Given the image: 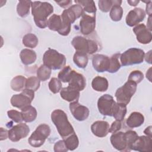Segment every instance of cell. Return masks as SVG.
<instances>
[{
    "instance_id": "obj_18",
    "label": "cell",
    "mask_w": 152,
    "mask_h": 152,
    "mask_svg": "<svg viewBox=\"0 0 152 152\" xmlns=\"http://www.w3.org/2000/svg\"><path fill=\"white\" fill-rule=\"evenodd\" d=\"M145 17V12L141 8H135L126 16L125 21L129 27H134L142 21Z\"/></svg>"
},
{
    "instance_id": "obj_12",
    "label": "cell",
    "mask_w": 152,
    "mask_h": 152,
    "mask_svg": "<svg viewBox=\"0 0 152 152\" xmlns=\"http://www.w3.org/2000/svg\"><path fill=\"white\" fill-rule=\"evenodd\" d=\"M110 140L111 144L116 150L120 151H131L125 132L118 131L115 133H113L110 136Z\"/></svg>"
},
{
    "instance_id": "obj_4",
    "label": "cell",
    "mask_w": 152,
    "mask_h": 152,
    "mask_svg": "<svg viewBox=\"0 0 152 152\" xmlns=\"http://www.w3.org/2000/svg\"><path fill=\"white\" fill-rule=\"evenodd\" d=\"M71 45L77 52L86 54L92 55L99 49V46L95 41L81 36L74 37L71 41Z\"/></svg>"
},
{
    "instance_id": "obj_27",
    "label": "cell",
    "mask_w": 152,
    "mask_h": 152,
    "mask_svg": "<svg viewBox=\"0 0 152 152\" xmlns=\"http://www.w3.org/2000/svg\"><path fill=\"white\" fill-rule=\"evenodd\" d=\"M122 1H116L110 10L109 15L112 20L119 21L122 19L123 15V9L121 6Z\"/></svg>"
},
{
    "instance_id": "obj_50",
    "label": "cell",
    "mask_w": 152,
    "mask_h": 152,
    "mask_svg": "<svg viewBox=\"0 0 152 152\" xmlns=\"http://www.w3.org/2000/svg\"><path fill=\"white\" fill-rule=\"evenodd\" d=\"M128 3L129 4V5L131 6H133V7H135L138 5V4L140 2V1H137V0H128Z\"/></svg>"
},
{
    "instance_id": "obj_10",
    "label": "cell",
    "mask_w": 152,
    "mask_h": 152,
    "mask_svg": "<svg viewBox=\"0 0 152 152\" xmlns=\"http://www.w3.org/2000/svg\"><path fill=\"white\" fill-rule=\"evenodd\" d=\"M116 103L113 97L109 94L100 96L97 101V107L99 112L103 116H112Z\"/></svg>"
},
{
    "instance_id": "obj_46",
    "label": "cell",
    "mask_w": 152,
    "mask_h": 152,
    "mask_svg": "<svg viewBox=\"0 0 152 152\" xmlns=\"http://www.w3.org/2000/svg\"><path fill=\"white\" fill-rule=\"evenodd\" d=\"M8 138V131L7 129L1 128V138L0 140L2 141Z\"/></svg>"
},
{
    "instance_id": "obj_23",
    "label": "cell",
    "mask_w": 152,
    "mask_h": 152,
    "mask_svg": "<svg viewBox=\"0 0 152 152\" xmlns=\"http://www.w3.org/2000/svg\"><path fill=\"white\" fill-rule=\"evenodd\" d=\"M20 59L24 65H28L33 64L37 58L36 52L29 49H23L20 53Z\"/></svg>"
},
{
    "instance_id": "obj_25",
    "label": "cell",
    "mask_w": 152,
    "mask_h": 152,
    "mask_svg": "<svg viewBox=\"0 0 152 152\" xmlns=\"http://www.w3.org/2000/svg\"><path fill=\"white\" fill-rule=\"evenodd\" d=\"M21 112L22 113L23 121L26 122H33L37 118V110L36 108L31 104L22 109Z\"/></svg>"
},
{
    "instance_id": "obj_33",
    "label": "cell",
    "mask_w": 152,
    "mask_h": 152,
    "mask_svg": "<svg viewBox=\"0 0 152 152\" xmlns=\"http://www.w3.org/2000/svg\"><path fill=\"white\" fill-rule=\"evenodd\" d=\"M63 140L68 150L73 151L78 147L79 140L77 135L75 134V132L63 138Z\"/></svg>"
},
{
    "instance_id": "obj_21",
    "label": "cell",
    "mask_w": 152,
    "mask_h": 152,
    "mask_svg": "<svg viewBox=\"0 0 152 152\" xmlns=\"http://www.w3.org/2000/svg\"><path fill=\"white\" fill-rule=\"evenodd\" d=\"M60 95L64 100L71 103L78 101L80 94V91L68 86L66 87L62 88L60 91Z\"/></svg>"
},
{
    "instance_id": "obj_43",
    "label": "cell",
    "mask_w": 152,
    "mask_h": 152,
    "mask_svg": "<svg viewBox=\"0 0 152 152\" xmlns=\"http://www.w3.org/2000/svg\"><path fill=\"white\" fill-rule=\"evenodd\" d=\"M53 149L55 152H66L68 150L65 145L64 140L57 141L54 145Z\"/></svg>"
},
{
    "instance_id": "obj_19",
    "label": "cell",
    "mask_w": 152,
    "mask_h": 152,
    "mask_svg": "<svg viewBox=\"0 0 152 152\" xmlns=\"http://www.w3.org/2000/svg\"><path fill=\"white\" fill-rule=\"evenodd\" d=\"M109 124L105 121H97L91 125L92 133L96 137L103 138L109 132Z\"/></svg>"
},
{
    "instance_id": "obj_47",
    "label": "cell",
    "mask_w": 152,
    "mask_h": 152,
    "mask_svg": "<svg viewBox=\"0 0 152 152\" xmlns=\"http://www.w3.org/2000/svg\"><path fill=\"white\" fill-rule=\"evenodd\" d=\"M151 50H150L146 54L144 55V58L145 61L150 64H151Z\"/></svg>"
},
{
    "instance_id": "obj_52",
    "label": "cell",
    "mask_w": 152,
    "mask_h": 152,
    "mask_svg": "<svg viewBox=\"0 0 152 152\" xmlns=\"http://www.w3.org/2000/svg\"><path fill=\"white\" fill-rule=\"evenodd\" d=\"M151 68H150L147 71V72H146V77L147 78H148V80L151 82Z\"/></svg>"
},
{
    "instance_id": "obj_26",
    "label": "cell",
    "mask_w": 152,
    "mask_h": 152,
    "mask_svg": "<svg viewBox=\"0 0 152 152\" xmlns=\"http://www.w3.org/2000/svg\"><path fill=\"white\" fill-rule=\"evenodd\" d=\"M76 4L80 5L84 11V13L91 15H95L96 12V7L95 2L92 0H81V1H75Z\"/></svg>"
},
{
    "instance_id": "obj_34",
    "label": "cell",
    "mask_w": 152,
    "mask_h": 152,
    "mask_svg": "<svg viewBox=\"0 0 152 152\" xmlns=\"http://www.w3.org/2000/svg\"><path fill=\"white\" fill-rule=\"evenodd\" d=\"M22 42L26 47L34 48L38 45L39 40L35 34L33 33H27L23 36Z\"/></svg>"
},
{
    "instance_id": "obj_6",
    "label": "cell",
    "mask_w": 152,
    "mask_h": 152,
    "mask_svg": "<svg viewBox=\"0 0 152 152\" xmlns=\"http://www.w3.org/2000/svg\"><path fill=\"white\" fill-rule=\"evenodd\" d=\"M137 85L135 83L128 80L122 86L118 88L115 94L117 102L127 105L136 92Z\"/></svg>"
},
{
    "instance_id": "obj_2",
    "label": "cell",
    "mask_w": 152,
    "mask_h": 152,
    "mask_svg": "<svg viewBox=\"0 0 152 152\" xmlns=\"http://www.w3.org/2000/svg\"><path fill=\"white\" fill-rule=\"evenodd\" d=\"M51 120L55 125L60 136L64 138L75 132L73 126L68 119L65 112L61 109H55L51 113Z\"/></svg>"
},
{
    "instance_id": "obj_38",
    "label": "cell",
    "mask_w": 152,
    "mask_h": 152,
    "mask_svg": "<svg viewBox=\"0 0 152 152\" xmlns=\"http://www.w3.org/2000/svg\"><path fill=\"white\" fill-rule=\"evenodd\" d=\"M40 85V80L37 77L32 76L27 79L25 88L30 89L36 91L39 88Z\"/></svg>"
},
{
    "instance_id": "obj_22",
    "label": "cell",
    "mask_w": 152,
    "mask_h": 152,
    "mask_svg": "<svg viewBox=\"0 0 152 152\" xmlns=\"http://www.w3.org/2000/svg\"><path fill=\"white\" fill-rule=\"evenodd\" d=\"M144 122V115L138 112H132L126 119V125L131 128H134L140 126Z\"/></svg>"
},
{
    "instance_id": "obj_37",
    "label": "cell",
    "mask_w": 152,
    "mask_h": 152,
    "mask_svg": "<svg viewBox=\"0 0 152 152\" xmlns=\"http://www.w3.org/2000/svg\"><path fill=\"white\" fill-rule=\"evenodd\" d=\"M72 71V69L69 65L65 66L58 73V78L63 83H68L71 76Z\"/></svg>"
},
{
    "instance_id": "obj_44",
    "label": "cell",
    "mask_w": 152,
    "mask_h": 152,
    "mask_svg": "<svg viewBox=\"0 0 152 152\" xmlns=\"http://www.w3.org/2000/svg\"><path fill=\"white\" fill-rule=\"evenodd\" d=\"M122 128V123L121 121L116 120L114 122H112V125L109 127V132L110 133H115L118 131H119V130Z\"/></svg>"
},
{
    "instance_id": "obj_29",
    "label": "cell",
    "mask_w": 152,
    "mask_h": 152,
    "mask_svg": "<svg viewBox=\"0 0 152 152\" xmlns=\"http://www.w3.org/2000/svg\"><path fill=\"white\" fill-rule=\"evenodd\" d=\"M73 61L78 68H85L87 66L88 61L87 54L76 51L73 56Z\"/></svg>"
},
{
    "instance_id": "obj_16",
    "label": "cell",
    "mask_w": 152,
    "mask_h": 152,
    "mask_svg": "<svg viewBox=\"0 0 152 152\" xmlns=\"http://www.w3.org/2000/svg\"><path fill=\"white\" fill-rule=\"evenodd\" d=\"M137 41L142 44H148L151 42L152 35L150 31L144 24H140L132 29Z\"/></svg>"
},
{
    "instance_id": "obj_28",
    "label": "cell",
    "mask_w": 152,
    "mask_h": 152,
    "mask_svg": "<svg viewBox=\"0 0 152 152\" xmlns=\"http://www.w3.org/2000/svg\"><path fill=\"white\" fill-rule=\"evenodd\" d=\"M26 80L27 79L23 75L15 76L10 83L11 88L15 91H23L25 88Z\"/></svg>"
},
{
    "instance_id": "obj_40",
    "label": "cell",
    "mask_w": 152,
    "mask_h": 152,
    "mask_svg": "<svg viewBox=\"0 0 152 152\" xmlns=\"http://www.w3.org/2000/svg\"><path fill=\"white\" fill-rule=\"evenodd\" d=\"M116 1L112 0H100L98 2V5L100 11L103 12H109L112 6L116 3Z\"/></svg>"
},
{
    "instance_id": "obj_51",
    "label": "cell",
    "mask_w": 152,
    "mask_h": 152,
    "mask_svg": "<svg viewBox=\"0 0 152 152\" xmlns=\"http://www.w3.org/2000/svg\"><path fill=\"white\" fill-rule=\"evenodd\" d=\"M147 28L150 30L151 31L152 28H151V16H149L148 18V20H147Z\"/></svg>"
},
{
    "instance_id": "obj_14",
    "label": "cell",
    "mask_w": 152,
    "mask_h": 152,
    "mask_svg": "<svg viewBox=\"0 0 152 152\" xmlns=\"http://www.w3.org/2000/svg\"><path fill=\"white\" fill-rule=\"evenodd\" d=\"M131 150L140 152H151L152 151V138L148 136H138L131 147Z\"/></svg>"
},
{
    "instance_id": "obj_30",
    "label": "cell",
    "mask_w": 152,
    "mask_h": 152,
    "mask_svg": "<svg viewBox=\"0 0 152 152\" xmlns=\"http://www.w3.org/2000/svg\"><path fill=\"white\" fill-rule=\"evenodd\" d=\"M31 2V1H20L17 6L18 15L23 18L26 17L29 14Z\"/></svg>"
},
{
    "instance_id": "obj_1",
    "label": "cell",
    "mask_w": 152,
    "mask_h": 152,
    "mask_svg": "<svg viewBox=\"0 0 152 152\" xmlns=\"http://www.w3.org/2000/svg\"><path fill=\"white\" fill-rule=\"evenodd\" d=\"M31 7L36 26L40 28H46L48 26V17L53 12L52 5L48 2L33 1Z\"/></svg>"
},
{
    "instance_id": "obj_41",
    "label": "cell",
    "mask_w": 152,
    "mask_h": 152,
    "mask_svg": "<svg viewBox=\"0 0 152 152\" xmlns=\"http://www.w3.org/2000/svg\"><path fill=\"white\" fill-rule=\"evenodd\" d=\"M143 79H144L143 73L140 71L135 70V71H132L129 74L128 80L132 81L137 84L141 83Z\"/></svg>"
},
{
    "instance_id": "obj_45",
    "label": "cell",
    "mask_w": 152,
    "mask_h": 152,
    "mask_svg": "<svg viewBox=\"0 0 152 152\" xmlns=\"http://www.w3.org/2000/svg\"><path fill=\"white\" fill-rule=\"evenodd\" d=\"M55 2L58 4L62 8H66L72 4L71 0H64V1H55Z\"/></svg>"
},
{
    "instance_id": "obj_11",
    "label": "cell",
    "mask_w": 152,
    "mask_h": 152,
    "mask_svg": "<svg viewBox=\"0 0 152 152\" xmlns=\"http://www.w3.org/2000/svg\"><path fill=\"white\" fill-rule=\"evenodd\" d=\"M29 132L28 126L26 124L20 122L8 130V138L12 142H18L26 138Z\"/></svg>"
},
{
    "instance_id": "obj_7",
    "label": "cell",
    "mask_w": 152,
    "mask_h": 152,
    "mask_svg": "<svg viewBox=\"0 0 152 152\" xmlns=\"http://www.w3.org/2000/svg\"><path fill=\"white\" fill-rule=\"evenodd\" d=\"M49 126L45 124L39 125L28 139L29 144L35 148L41 147L50 134Z\"/></svg>"
},
{
    "instance_id": "obj_48",
    "label": "cell",
    "mask_w": 152,
    "mask_h": 152,
    "mask_svg": "<svg viewBox=\"0 0 152 152\" xmlns=\"http://www.w3.org/2000/svg\"><path fill=\"white\" fill-rule=\"evenodd\" d=\"M151 1H150V2L147 4L146 5V13L149 15V16H151Z\"/></svg>"
},
{
    "instance_id": "obj_36",
    "label": "cell",
    "mask_w": 152,
    "mask_h": 152,
    "mask_svg": "<svg viewBox=\"0 0 152 152\" xmlns=\"http://www.w3.org/2000/svg\"><path fill=\"white\" fill-rule=\"evenodd\" d=\"M51 75V69L46 65H41L37 70V77L42 81L48 80Z\"/></svg>"
},
{
    "instance_id": "obj_3",
    "label": "cell",
    "mask_w": 152,
    "mask_h": 152,
    "mask_svg": "<svg viewBox=\"0 0 152 152\" xmlns=\"http://www.w3.org/2000/svg\"><path fill=\"white\" fill-rule=\"evenodd\" d=\"M43 64L50 69L57 70L65 66L66 58L57 50L49 48L43 54Z\"/></svg>"
},
{
    "instance_id": "obj_42",
    "label": "cell",
    "mask_w": 152,
    "mask_h": 152,
    "mask_svg": "<svg viewBox=\"0 0 152 152\" xmlns=\"http://www.w3.org/2000/svg\"><path fill=\"white\" fill-rule=\"evenodd\" d=\"M7 115L8 118L12 119L14 122L16 123L22 122L23 121L22 113L16 110H10L7 112Z\"/></svg>"
},
{
    "instance_id": "obj_9",
    "label": "cell",
    "mask_w": 152,
    "mask_h": 152,
    "mask_svg": "<svg viewBox=\"0 0 152 152\" xmlns=\"http://www.w3.org/2000/svg\"><path fill=\"white\" fill-rule=\"evenodd\" d=\"M83 13V8L80 5L78 4L72 5L63 11L61 15L62 23L66 25L71 26V24L82 16Z\"/></svg>"
},
{
    "instance_id": "obj_17",
    "label": "cell",
    "mask_w": 152,
    "mask_h": 152,
    "mask_svg": "<svg viewBox=\"0 0 152 152\" xmlns=\"http://www.w3.org/2000/svg\"><path fill=\"white\" fill-rule=\"evenodd\" d=\"M94 69L98 72L108 71L110 68V58L103 54H95L92 58Z\"/></svg>"
},
{
    "instance_id": "obj_5",
    "label": "cell",
    "mask_w": 152,
    "mask_h": 152,
    "mask_svg": "<svg viewBox=\"0 0 152 152\" xmlns=\"http://www.w3.org/2000/svg\"><path fill=\"white\" fill-rule=\"evenodd\" d=\"M145 53L143 50L132 48H129L120 56V62L122 66H129L142 63L144 59Z\"/></svg>"
},
{
    "instance_id": "obj_39",
    "label": "cell",
    "mask_w": 152,
    "mask_h": 152,
    "mask_svg": "<svg viewBox=\"0 0 152 152\" xmlns=\"http://www.w3.org/2000/svg\"><path fill=\"white\" fill-rule=\"evenodd\" d=\"M48 86L50 91L52 93L56 94L62 89V83L58 78L53 77L49 82Z\"/></svg>"
},
{
    "instance_id": "obj_49",
    "label": "cell",
    "mask_w": 152,
    "mask_h": 152,
    "mask_svg": "<svg viewBox=\"0 0 152 152\" xmlns=\"http://www.w3.org/2000/svg\"><path fill=\"white\" fill-rule=\"evenodd\" d=\"M151 126H149L147 127L145 130L144 131V133L150 137H152V133H151Z\"/></svg>"
},
{
    "instance_id": "obj_35",
    "label": "cell",
    "mask_w": 152,
    "mask_h": 152,
    "mask_svg": "<svg viewBox=\"0 0 152 152\" xmlns=\"http://www.w3.org/2000/svg\"><path fill=\"white\" fill-rule=\"evenodd\" d=\"M120 56V53H116L110 57V68L107 72L110 73H115L121 68V65L119 61Z\"/></svg>"
},
{
    "instance_id": "obj_24",
    "label": "cell",
    "mask_w": 152,
    "mask_h": 152,
    "mask_svg": "<svg viewBox=\"0 0 152 152\" xmlns=\"http://www.w3.org/2000/svg\"><path fill=\"white\" fill-rule=\"evenodd\" d=\"M91 87L96 91L104 92L107 90L109 83L106 78L97 76L93 79L91 82Z\"/></svg>"
},
{
    "instance_id": "obj_32",
    "label": "cell",
    "mask_w": 152,
    "mask_h": 152,
    "mask_svg": "<svg viewBox=\"0 0 152 152\" xmlns=\"http://www.w3.org/2000/svg\"><path fill=\"white\" fill-rule=\"evenodd\" d=\"M62 26V19L61 15L53 14L48 20V27L52 31H58Z\"/></svg>"
},
{
    "instance_id": "obj_31",
    "label": "cell",
    "mask_w": 152,
    "mask_h": 152,
    "mask_svg": "<svg viewBox=\"0 0 152 152\" xmlns=\"http://www.w3.org/2000/svg\"><path fill=\"white\" fill-rule=\"evenodd\" d=\"M126 112V105L117 102L115 104L112 116L114 117L116 120H118L122 122L125 118Z\"/></svg>"
},
{
    "instance_id": "obj_15",
    "label": "cell",
    "mask_w": 152,
    "mask_h": 152,
    "mask_svg": "<svg viewBox=\"0 0 152 152\" xmlns=\"http://www.w3.org/2000/svg\"><path fill=\"white\" fill-rule=\"evenodd\" d=\"M69 107L71 114L76 120L83 121L88 118L90 113L89 109L79 103L78 101L71 102Z\"/></svg>"
},
{
    "instance_id": "obj_8",
    "label": "cell",
    "mask_w": 152,
    "mask_h": 152,
    "mask_svg": "<svg viewBox=\"0 0 152 152\" xmlns=\"http://www.w3.org/2000/svg\"><path fill=\"white\" fill-rule=\"evenodd\" d=\"M34 97V91L24 88L20 94H14L11 98V104L13 107L22 109L24 107L31 104Z\"/></svg>"
},
{
    "instance_id": "obj_20",
    "label": "cell",
    "mask_w": 152,
    "mask_h": 152,
    "mask_svg": "<svg viewBox=\"0 0 152 152\" xmlns=\"http://www.w3.org/2000/svg\"><path fill=\"white\" fill-rule=\"evenodd\" d=\"M68 86L72 87L78 91L83 90L86 86V80L84 75L72 70Z\"/></svg>"
},
{
    "instance_id": "obj_13",
    "label": "cell",
    "mask_w": 152,
    "mask_h": 152,
    "mask_svg": "<svg viewBox=\"0 0 152 152\" xmlns=\"http://www.w3.org/2000/svg\"><path fill=\"white\" fill-rule=\"evenodd\" d=\"M80 21V31L83 35L92 33L96 27V16L83 13Z\"/></svg>"
}]
</instances>
